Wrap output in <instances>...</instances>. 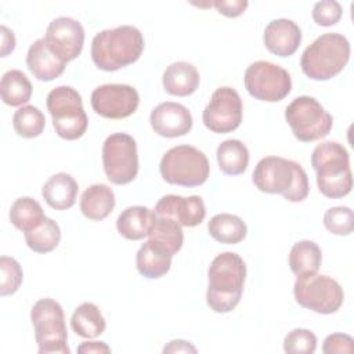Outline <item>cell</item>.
I'll return each instance as SVG.
<instances>
[{
	"instance_id": "6da1fadb",
	"label": "cell",
	"mask_w": 354,
	"mask_h": 354,
	"mask_svg": "<svg viewBox=\"0 0 354 354\" xmlns=\"http://www.w3.org/2000/svg\"><path fill=\"white\" fill-rule=\"evenodd\" d=\"M246 277L243 259L232 252L216 256L209 267L206 303L214 313H230L241 301Z\"/></svg>"
},
{
	"instance_id": "7a4b0ae2",
	"label": "cell",
	"mask_w": 354,
	"mask_h": 354,
	"mask_svg": "<svg viewBox=\"0 0 354 354\" xmlns=\"http://www.w3.org/2000/svg\"><path fill=\"white\" fill-rule=\"evenodd\" d=\"M253 184L261 192L279 194L289 202H301L310 191L304 169L295 160L266 156L254 167Z\"/></svg>"
},
{
	"instance_id": "3957f363",
	"label": "cell",
	"mask_w": 354,
	"mask_h": 354,
	"mask_svg": "<svg viewBox=\"0 0 354 354\" xmlns=\"http://www.w3.org/2000/svg\"><path fill=\"white\" fill-rule=\"evenodd\" d=\"M144 50V36L136 26L122 25L97 33L91 41V59L101 71L113 72L136 62Z\"/></svg>"
},
{
	"instance_id": "277c9868",
	"label": "cell",
	"mask_w": 354,
	"mask_h": 354,
	"mask_svg": "<svg viewBox=\"0 0 354 354\" xmlns=\"http://www.w3.org/2000/svg\"><path fill=\"white\" fill-rule=\"evenodd\" d=\"M311 166L317 173V184L324 196L339 199L350 194L353 188L350 156L342 144L336 141L318 144L311 153Z\"/></svg>"
},
{
	"instance_id": "5b68a950",
	"label": "cell",
	"mask_w": 354,
	"mask_h": 354,
	"mask_svg": "<svg viewBox=\"0 0 354 354\" xmlns=\"http://www.w3.org/2000/svg\"><path fill=\"white\" fill-rule=\"evenodd\" d=\"M350 59V43L340 33H324L301 54L300 66L313 80H329L339 75Z\"/></svg>"
},
{
	"instance_id": "8992f818",
	"label": "cell",
	"mask_w": 354,
	"mask_h": 354,
	"mask_svg": "<svg viewBox=\"0 0 354 354\" xmlns=\"http://www.w3.org/2000/svg\"><path fill=\"white\" fill-rule=\"evenodd\" d=\"M162 178L174 185L198 187L206 183L210 174V165L206 155L191 145L170 148L159 165Z\"/></svg>"
},
{
	"instance_id": "52a82bcc",
	"label": "cell",
	"mask_w": 354,
	"mask_h": 354,
	"mask_svg": "<svg viewBox=\"0 0 354 354\" xmlns=\"http://www.w3.org/2000/svg\"><path fill=\"white\" fill-rule=\"evenodd\" d=\"M46 105L55 133L61 138L77 140L86 133L88 119L77 90L71 86H58L48 93Z\"/></svg>"
},
{
	"instance_id": "ba28073f",
	"label": "cell",
	"mask_w": 354,
	"mask_h": 354,
	"mask_svg": "<svg viewBox=\"0 0 354 354\" xmlns=\"http://www.w3.org/2000/svg\"><path fill=\"white\" fill-rule=\"evenodd\" d=\"M39 354H69L68 333L61 304L50 297L37 300L30 311Z\"/></svg>"
},
{
	"instance_id": "9c48e42d",
	"label": "cell",
	"mask_w": 354,
	"mask_h": 354,
	"mask_svg": "<svg viewBox=\"0 0 354 354\" xmlns=\"http://www.w3.org/2000/svg\"><path fill=\"white\" fill-rule=\"evenodd\" d=\"M285 119L293 136L301 142H311L326 137L333 124L332 115L310 95L296 97L286 106Z\"/></svg>"
},
{
	"instance_id": "30bf717a",
	"label": "cell",
	"mask_w": 354,
	"mask_h": 354,
	"mask_svg": "<svg viewBox=\"0 0 354 354\" xmlns=\"http://www.w3.org/2000/svg\"><path fill=\"white\" fill-rule=\"evenodd\" d=\"M293 293L297 304L318 314L336 313L344 300V293L339 282L317 272L297 277Z\"/></svg>"
},
{
	"instance_id": "8fae6325",
	"label": "cell",
	"mask_w": 354,
	"mask_h": 354,
	"mask_svg": "<svg viewBox=\"0 0 354 354\" xmlns=\"http://www.w3.org/2000/svg\"><path fill=\"white\" fill-rule=\"evenodd\" d=\"M102 165L106 178L118 185L131 183L138 173L136 140L126 133H113L102 145Z\"/></svg>"
},
{
	"instance_id": "7c38bea8",
	"label": "cell",
	"mask_w": 354,
	"mask_h": 354,
	"mask_svg": "<svg viewBox=\"0 0 354 354\" xmlns=\"http://www.w3.org/2000/svg\"><path fill=\"white\" fill-rule=\"evenodd\" d=\"M248 93L260 101L277 102L292 90V79L286 69L270 61H256L248 66L243 76Z\"/></svg>"
},
{
	"instance_id": "4fadbf2b",
	"label": "cell",
	"mask_w": 354,
	"mask_h": 354,
	"mask_svg": "<svg viewBox=\"0 0 354 354\" xmlns=\"http://www.w3.org/2000/svg\"><path fill=\"white\" fill-rule=\"evenodd\" d=\"M202 120L206 129L217 134L238 129L242 122V100L238 91L228 86L214 90L203 109Z\"/></svg>"
},
{
	"instance_id": "5bb4252c",
	"label": "cell",
	"mask_w": 354,
	"mask_h": 354,
	"mask_svg": "<svg viewBox=\"0 0 354 354\" xmlns=\"http://www.w3.org/2000/svg\"><path fill=\"white\" fill-rule=\"evenodd\" d=\"M138 104V91L130 84H102L91 93L94 112L108 119L127 118L137 111Z\"/></svg>"
},
{
	"instance_id": "9a60e30c",
	"label": "cell",
	"mask_w": 354,
	"mask_h": 354,
	"mask_svg": "<svg viewBox=\"0 0 354 354\" xmlns=\"http://www.w3.org/2000/svg\"><path fill=\"white\" fill-rule=\"evenodd\" d=\"M44 40L50 50L68 64L82 53L84 29L79 21L71 17H59L48 24Z\"/></svg>"
},
{
	"instance_id": "2e32d148",
	"label": "cell",
	"mask_w": 354,
	"mask_h": 354,
	"mask_svg": "<svg viewBox=\"0 0 354 354\" xmlns=\"http://www.w3.org/2000/svg\"><path fill=\"white\" fill-rule=\"evenodd\" d=\"M153 212L156 216L177 221L181 227H196L206 216L205 202L198 195L187 198L173 194L165 195L158 201Z\"/></svg>"
},
{
	"instance_id": "e0dca14e",
	"label": "cell",
	"mask_w": 354,
	"mask_h": 354,
	"mask_svg": "<svg viewBox=\"0 0 354 354\" xmlns=\"http://www.w3.org/2000/svg\"><path fill=\"white\" fill-rule=\"evenodd\" d=\"M149 122L155 133L167 138L185 136L192 129V116L188 108L171 101L155 106L149 115Z\"/></svg>"
},
{
	"instance_id": "ac0fdd59",
	"label": "cell",
	"mask_w": 354,
	"mask_h": 354,
	"mask_svg": "<svg viewBox=\"0 0 354 354\" xmlns=\"http://www.w3.org/2000/svg\"><path fill=\"white\" fill-rule=\"evenodd\" d=\"M266 48L278 55L289 57L296 53L301 41V30L296 22L286 18L272 19L263 35Z\"/></svg>"
},
{
	"instance_id": "d6986e66",
	"label": "cell",
	"mask_w": 354,
	"mask_h": 354,
	"mask_svg": "<svg viewBox=\"0 0 354 354\" xmlns=\"http://www.w3.org/2000/svg\"><path fill=\"white\" fill-rule=\"evenodd\" d=\"M26 65L37 80L51 82L64 73L66 62L58 58L41 37L30 44L26 54Z\"/></svg>"
},
{
	"instance_id": "ffe728a7",
	"label": "cell",
	"mask_w": 354,
	"mask_h": 354,
	"mask_svg": "<svg viewBox=\"0 0 354 354\" xmlns=\"http://www.w3.org/2000/svg\"><path fill=\"white\" fill-rule=\"evenodd\" d=\"M156 214L145 206H129L116 220L118 232L130 241H138L149 236L155 227Z\"/></svg>"
},
{
	"instance_id": "44dd1931",
	"label": "cell",
	"mask_w": 354,
	"mask_h": 354,
	"mask_svg": "<svg viewBox=\"0 0 354 354\" xmlns=\"http://www.w3.org/2000/svg\"><path fill=\"white\" fill-rule=\"evenodd\" d=\"M173 254L155 242L153 239H148L141 245L136 256V264L138 272L149 279H156L163 277L171 266Z\"/></svg>"
},
{
	"instance_id": "7402d4cb",
	"label": "cell",
	"mask_w": 354,
	"mask_h": 354,
	"mask_svg": "<svg viewBox=\"0 0 354 354\" xmlns=\"http://www.w3.org/2000/svg\"><path fill=\"white\" fill-rule=\"evenodd\" d=\"M199 80L198 69L185 61L170 64L162 77L165 91L177 97H187L195 93L199 86Z\"/></svg>"
},
{
	"instance_id": "603a6c76",
	"label": "cell",
	"mask_w": 354,
	"mask_h": 354,
	"mask_svg": "<svg viewBox=\"0 0 354 354\" xmlns=\"http://www.w3.org/2000/svg\"><path fill=\"white\" fill-rule=\"evenodd\" d=\"M77 191L79 185L71 174L57 173L44 183L41 195L50 207L55 210H66L75 205Z\"/></svg>"
},
{
	"instance_id": "cb8c5ba5",
	"label": "cell",
	"mask_w": 354,
	"mask_h": 354,
	"mask_svg": "<svg viewBox=\"0 0 354 354\" xmlns=\"http://www.w3.org/2000/svg\"><path fill=\"white\" fill-rule=\"evenodd\" d=\"M115 207V194L105 184L90 185L80 198V212L84 217L101 221L106 218Z\"/></svg>"
},
{
	"instance_id": "d4e9b609",
	"label": "cell",
	"mask_w": 354,
	"mask_h": 354,
	"mask_svg": "<svg viewBox=\"0 0 354 354\" xmlns=\"http://www.w3.org/2000/svg\"><path fill=\"white\" fill-rule=\"evenodd\" d=\"M322 261V252L313 241L296 242L289 253V267L296 277L315 274Z\"/></svg>"
},
{
	"instance_id": "484cf974",
	"label": "cell",
	"mask_w": 354,
	"mask_h": 354,
	"mask_svg": "<svg viewBox=\"0 0 354 354\" xmlns=\"http://www.w3.org/2000/svg\"><path fill=\"white\" fill-rule=\"evenodd\" d=\"M207 230L213 239L225 245L239 243L245 239L248 232V227L243 220L230 213L213 216L207 224Z\"/></svg>"
},
{
	"instance_id": "4316f807",
	"label": "cell",
	"mask_w": 354,
	"mask_h": 354,
	"mask_svg": "<svg viewBox=\"0 0 354 354\" xmlns=\"http://www.w3.org/2000/svg\"><path fill=\"white\" fill-rule=\"evenodd\" d=\"M71 326L77 336L94 339L104 333L106 324L94 303H82L71 317Z\"/></svg>"
},
{
	"instance_id": "83f0119b",
	"label": "cell",
	"mask_w": 354,
	"mask_h": 354,
	"mask_svg": "<svg viewBox=\"0 0 354 354\" xmlns=\"http://www.w3.org/2000/svg\"><path fill=\"white\" fill-rule=\"evenodd\" d=\"M218 167L224 174L238 176L245 173L249 165V151L239 140H225L217 148Z\"/></svg>"
},
{
	"instance_id": "f1b7e54d",
	"label": "cell",
	"mask_w": 354,
	"mask_h": 354,
	"mask_svg": "<svg viewBox=\"0 0 354 354\" xmlns=\"http://www.w3.org/2000/svg\"><path fill=\"white\" fill-rule=\"evenodd\" d=\"M44 218L46 216L40 203L30 196H21L15 199L10 207V221L22 232L37 228Z\"/></svg>"
},
{
	"instance_id": "f546056e",
	"label": "cell",
	"mask_w": 354,
	"mask_h": 354,
	"mask_svg": "<svg viewBox=\"0 0 354 354\" xmlns=\"http://www.w3.org/2000/svg\"><path fill=\"white\" fill-rule=\"evenodd\" d=\"M0 94L4 104L10 106H19L30 100L32 84L24 72L11 69L1 77Z\"/></svg>"
},
{
	"instance_id": "4dcf8cb0",
	"label": "cell",
	"mask_w": 354,
	"mask_h": 354,
	"mask_svg": "<svg viewBox=\"0 0 354 354\" xmlns=\"http://www.w3.org/2000/svg\"><path fill=\"white\" fill-rule=\"evenodd\" d=\"M24 238L28 248L33 252L48 253L58 246L61 241V230L54 220L46 217L37 228L24 232Z\"/></svg>"
},
{
	"instance_id": "1f68e13d",
	"label": "cell",
	"mask_w": 354,
	"mask_h": 354,
	"mask_svg": "<svg viewBox=\"0 0 354 354\" xmlns=\"http://www.w3.org/2000/svg\"><path fill=\"white\" fill-rule=\"evenodd\" d=\"M46 126L43 112L33 105H25L15 111L12 116V127L15 133L24 138L39 137Z\"/></svg>"
},
{
	"instance_id": "d6a6232c",
	"label": "cell",
	"mask_w": 354,
	"mask_h": 354,
	"mask_svg": "<svg viewBox=\"0 0 354 354\" xmlns=\"http://www.w3.org/2000/svg\"><path fill=\"white\" fill-rule=\"evenodd\" d=\"M149 238L166 248L171 254H176L184 242V234L181 225L167 217L156 216L155 227L149 234Z\"/></svg>"
},
{
	"instance_id": "836d02e7",
	"label": "cell",
	"mask_w": 354,
	"mask_h": 354,
	"mask_svg": "<svg viewBox=\"0 0 354 354\" xmlns=\"http://www.w3.org/2000/svg\"><path fill=\"white\" fill-rule=\"evenodd\" d=\"M325 228L335 235H350L354 230V214L347 206H335L324 214Z\"/></svg>"
},
{
	"instance_id": "e575fe53",
	"label": "cell",
	"mask_w": 354,
	"mask_h": 354,
	"mask_svg": "<svg viewBox=\"0 0 354 354\" xmlns=\"http://www.w3.org/2000/svg\"><path fill=\"white\" fill-rule=\"evenodd\" d=\"M0 271H1V281H0V295L8 296L15 293L24 278L22 268L19 263L8 256L0 257Z\"/></svg>"
},
{
	"instance_id": "d590c367",
	"label": "cell",
	"mask_w": 354,
	"mask_h": 354,
	"mask_svg": "<svg viewBox=\"0 0 354 354\" xmlns=\"http://www.w3.org/2000/svg\"><path fill=\"white\" fill-rule=\"evenodd\" d=\"M315 348L317 336L308 329H292L283 339V351L288 354H313Z\"/></svg>"
},
{
	"instance_id": "8d00e7d4",
	"label": "cell",
	"mask_w": 354,
	"mask_h": 354,
	"mask_svg": "<svg viewBox=\"0 0 354 354\" xmlns=\"http://www.w3.org/2000/svg\"><path fill=\"white\" fill-rule=\"evenodd\" d=\"M342 6L335 0H322L314 4L313 19L317 25L332 26L342 18Z\"/></svg>"
},
{
	"instance_id": "74e56055",
	"label": "cell",
	"mask_w": 354,
	"mask_h": 354,
	"mask_svg": "<svg viewBox=\"0 0 354 354\" xmlns=\"http://www.w3.org/2000/svg\"><path fill=\"white\" fill-rule=\"evenodd\" d=\"M354 351V340L351 336L346 333H332L325 337L322 344L324 354H335V353H353Z\"/></svg>"
},
{
	"instance_id": "f35d334b",
	"label": "cell",
	"mask_w": 354,
	"mask_h": 354,
	"mask_svg": "<svg viewBox=\"0 0 354 354\" xmlns=\"http://www.w3.org/2000/svg\"><path fill=\"white\" fill-rule=\"evenodd\" d=\"M248 1L246 0H232V1H225V0H218V1H213L212 6H214L217 8V11L228 18H235L239 17L248 7Z\"/></svg>"
},
{
	"instance_id": "ab89813d",
	"label": "cell",
	"mask_w": 354,
	"mask_h": 354,
	"mask_svg": "<svg viewBox=\"0 0 354 354\" xmlns=\"http://www.w3.org/2000/svg\"><path fill=\"white\" fill-rule=\"evenodd\" d=\"M0 35H1V57L8 55L15 48V36L12 30H10L7 26H0Z\"/></svg>"
},
{
	"instance_id": "60d3db41",
	"label": "cell",
	"mask_w": 354,
	"mask_h": 354,
	"mask_svg": "<svg viewBox=\"0 0 354 354\" xmlns=\"http://www.w3.org/2000/svg\"><path fill=\"white\" fill-rule=\"evenodd\" d=\"M77 353H80V354L111 353V347L104 342H84L77 347Z\"/></svg>"
},
{
	"instance_id": "b9f144b4",
	"label": "cell",
	"mask_w": 354,
	"mask_h": 354,
	"mask_svg": "<svg viewBox=\"0 0 354 354\" xmlns=\"http://www.w3.org/2000/svg\"><path fill=\"white\" fill-rule=\"evenodd\" d=\"M163 353H196V348L185 340H171L167 346H165Z\"/></svg>"
}]
</instances>
